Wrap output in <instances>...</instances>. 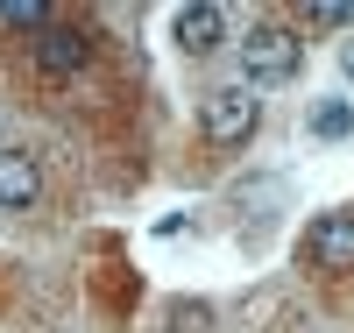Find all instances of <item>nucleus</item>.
Here are the masks:
<instances>
[{"label":"nucleus","instance_id":"f03ea898","mask_svg":"<svg viewBox=\"0 0 354 333\" xmlns=\"http://www.w3.org/2000/svg\"><path fill=\"white\" fill-rule=\"evenodd\" d=\"M255 120H262V100L248 85H220V93H205V107H198V135L213 149H241L255 135Z\"/></svg>","mask_w":354,"mask_h":333},{"label":"nucleus","instance_id":"1a4fd4ad","mask_svg":"<svg viewBox=\"0 0 354 333\" xmlns=\"http://www.w3.org/2000/svg\"><path fill=\"white\" fill-rule=\"evenodd\" d=\"M305 21H312V28H347L354 8H340V0H319V8H305Z\"/></svg>","mask_w":354,"mask_h":333},{"label":"nucleus","instance_id":"9d476101","mask_svg":"<svg viewBox=\"0 0 354 333\" xmlns=\"http://www.w3.org/2000/svg\"><path fill=\"white\" fill-rule=\"evenodd\" d=\"M170 326L177 333H213V312L205 305H170Z\"/></svg>","mask_w":354,"mask_h":333},{"label":"nucleus","instance_id":"0eeeda50","mask_svg":"<svg viewBox=\"0 0 354 333\" xmlns=\"http://www.w3.org/2000/svg\"><path fill=\"white\" fill-rule=\"evenodd\" d=\"M0 21H8V28H21V36H43L57 15L43 8V0H0Z\"/></svg>","mask_w":354,"mask_h":333},{"label":"nucleus","instance_id":"20e7f679","mask_svg":"<svg viewBox=\"0 0 354 333\" xmlns=\"http://www.w3.org/2000/svg\"><path fill=\"white\" fill-rule=\"evenodd\" d=\"M298 255L312 269H354V213H319L298 241Z\"/></svg>","mask_w":354,"mask_h":333},{"label":"nucleus","instance_id":"39448f33","mask_svg":"<svg viewBox=\"0 0 354 333\" xmlns=\"http://www.w3.org/2000/svg\"><path fill=\"white\" fill-rule=\"evenodd\" d=\"M43 199V170L28 149H0V213H28Z\"/></svg>","mask_w":354,"mask_h":333},{"label":"nucleus","instance_id":"7ed1b4c3","mask_svg":"<svg viewBox=\"0 0 354 333\" xmlns=\"http://www.w3.org/2000/svg\"><path fill=\"white\" fill-rule=\"evenodd\" d=\"M85 57H93V36H85L78 21H50L43 36H36V71L57 78V85L78 78V71H85Z\"/></svg>","mask_w":354,"mask_h":333},{"label":"nucleus","instance_id":"6e6552de","mask_svg":"<svg viewBox=\"0 0 354 333\" xmlns=\"http://www.w3.org/2000/svg\"><path fill=\"white\" fill-rule=\"evenodd\" d=\"M354 128V107L347 100H326V107H312V135H326V142H340Z\"/></svg>","mask_w":354,"mask_h":333},{"label":"nucleus","instance_id":"9b49d317","mask_svg":"<svg viewBox=\"0 0 354 333\" xmlns=\"http://www.w3.org/2000/svg\"><path fill=\"white\" fill-rule=\"evenodd\" d=\"M340 71H347V78H354V43H347V50H340Z\"/></svg>","mask_w":354,"mask_h":333},{"label":"nucleus","instance_id":"f257e3e1","mask_svg":"<svg viewBox=\"0 0 354 333\" xmlns=\"http://www.w3.org/2000/svg\"><path fill=\"white\" fill-rule=\"evenodd\" d=\"M298 64H305V43L290 36V28L262 21V28H248V36H241V71H248V93H255V85H283V78H298Z\"/></svg>","mask_w":354,"mask_h":333},{"label":"nucleus","instance_id":"423d86ee","mask_svg":"<svg viewBox=\"0 0 354 333\" xmlns=\"http://www.w3.org/2000/svg\"><path fill=\"white\" fill-rule=\"evenodd\" d=\"M170 36H177L185 57H213V50L227 43V15H220V8H177V15H170Z\"/></svg>","mask_w":354,"mask_h":333}]
</instances>
